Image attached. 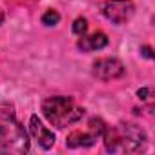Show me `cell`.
Segmentation results:
<instances>
[{
    "label": "cell",
    "instance_id": "1",
    "mask_svg": "<svg viewBox=\"0 0 155 155\" xmlns=\"http://www.w3.org/2000/svg\"><path fill=\"white\" fill-rule=\"evenodd\" d=\"M102 139L106 150L111 153H135L146 144L144 131L130 122H120L117 126L106 128Z\"/></svg>",
    "mask_w": 155,
    "mask_h": 155
},
{
    "label": "cell",
    "instance_id": "2",
    "mask_svg": "<svg viewBox=\"0 0 155 155\" xmlns=\"http://www.w3.org/2000/svg\"><path fill=\"white\" fill-rule=\"evenodd\" d=\"M42 113L55 128H66L75 124L84 115V110L75 104L71 97H49L42 102Z\"/></svg>",
    "mask_w": 155,
    "mask_h": 155
},
{
    "label": "cell",
    "instance_id": "3",
    "mask_svg": "<svg viewBox=\"0 0 155 155\" xmlns=\"http://www.w3.org/2000/svg\"><path fill=\"white\" fill-rule=\"evenodd\" d=\"M29 151V139L15 117H0V153L22 155Z\"/></svg>",
    "mask_w": 155,
    "mask_h": 155
},
{
    "label": "cell",
    "instance_id": "4",
    "mask_svg": "<svg viewBox=\"0 0 155 155\" xmlns=\"http://www.w3.org/2000/svg\"><path fill=\"white\" fill-rule=\"evenodd\" d=\"M104 131H106L104 120L93 117V119H90L88 130H86V131H81V130L71 131V133L68 135L66 144H68L69 148H81V146H82V148H88V146L95 144V140L101 139V137L104 135Z\"/></svg>",
    "mask_w": 155,
    "mask_h": 155
},
{
    "label": "cell",
    "instance_id": "5",
    "mask_svg": "<svg viewBox=\"0 0 155 155\" xmlns=\"http://www.w3.org/2000/svg\"><path fill=\"white\" fill-rule=\"evenodd\" d=\"M102 13L113 24H126L135 13V6L130 0H108L102 6Z\"/></svg>",
    "mask_w": 155,
    "mask_h": 155
},
{
    "label": "cell",
    "instance_id": "6",
    "mask_svg": "<svg viewBox=\"0 0 155 155\" xmlns=\"http://www.w3.org/2000/svg\"><path fill=\"white\" fill-rule=\"evenodd\" d=\"M93 75L101 81H113L124 75V66L119 58H99L93 64Z\"/></svg>",
    "mask_w": 155,
    "mask_h": 155
},
{
    "label": "cell",
    "instance_id": "7",
    "mask_svg": "<svg viewBox=\"0 0 155 155\" xmlns=\"http://www.w3.org/2000/svg\"><path fill=\"white\" fill-rule=\"evenodd\" d=\"M29 131H31L33 139H35L44 150H49V148L55 144V133L49 131V130L42 124V120H40L37 115H33V117L29 119Z\"/></svg>",
    "mask_w": 155,
    "mask_h": 155
},
{
    "label": "cell",
    "instance_id": "8",
    "mask_svg": "<svg viewBox=\"0 0 155 155\" xmlns=\"http://www.w3.org/2000/svg\"><path fill=\"white\" fill-rule=\"evenodd\" d=\"M77 46L82 51H97V49H102L108 46V37L102 31H95L91 35H82Z\"/></svg>",
    "mask_w": 155,
    "mask_h": 155
},
{
    "label": "cell",
    "instance_id": "9",
    "mask_svg": "<svg viewBox=\"0 0 155 155\" xmlns=\"http://www.w3.org/2000/svg\"><path fill=\"white\" fill-rule=\"evenodd\" d=\"M60 20V15L55 11V9H48L44 15H42V24L44 26H57Z\"/></svg>",
    "mask_w": 155,
    "mask_h": 155
},
{
    "label": "cell",
    "instance_id": "10",
    "mask_svg": "<svg viewBox=\"0 0 155 155\" xmlns=\"http://www.w3.org/2000/svg\"><path fill=\"white\" fill-rule=\"evenodd\" d=\"M86 31H88V20L82 18V17H79V18L73 22V33L79 35V37H82V35H86Z\"/></svg>",
    "mask_w": 155,
    "mask_h": 155
},
{
    "label": "cell",
    "instance_id": "11",
    "mask_svg": "<svg viewBox=\"0 0 155 155\" xmlns=\"http://www.w3.org/2000/svg\"><path fill=\"white\" fill-rule=\"evenodd\" d=\"M140 53H142L146 58H151V57H153V55H151V48H150V46H142V48H140Z\"/></svg>",
    "mask_w": 155,
    "mask_h": 155
},
{
    "label": "cell",
    "instance_id": "12",
    "mask_svg": "<svg viewBox=\"0 0 155 155\" xmlns=\"http://www.w3.org/2000/svg\"><path fill=\"white\" fill-rule=\"evenodd\" d=\"M137 95H139V99L146 101V99H148V95H150V90H148V88H142V90H139V91H137Z\"/></svg>",
    "mask_w": 155,
    "mask_h": 155
},
{
    "label": "cell",
    "instance_id": "13",
    "mask_svg": "<svg viewBox=\"0 0 155 155\" xmlns=\"http://www.w3.org/2000/svg\"><path fill=\"white\" fill-rule=\"evenodd\" d=\"M2 18H4V15H2V11H0V22H2Z\"/></svg>",
    "mask_w": 155,
    "mask_h": 155
}]
</instances>
